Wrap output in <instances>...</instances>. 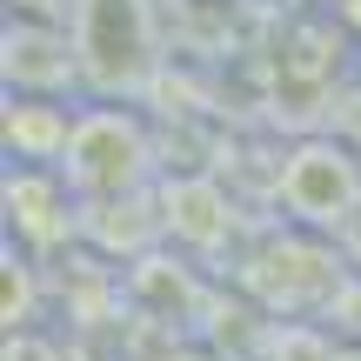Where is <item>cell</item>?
<instances>
[{
	"instance_id": "7a4b0ae2",
	"label": "cell",
	"mask_w": 361,
	"mask_h": 361,
	"mask_svg": "<svg viewBox=\"0 0 361 361\" xmlns=\"http://www.w3.org/2000/svg\"><path fill=\"white\" fill-rule=\"evenodd\" d=\"M67 161H74V180L87 188H121L141 161V134L121 114H87L67 128Z\"/></svg>"
},
{
	"instance_id": "6da1fadb",
	"label": "cell",
	"mask_w": 361,
	"mask_h": 361,
	"mask_svg": "<svg viewBox=\"0 0 361 361\" xmlns=\"http://www.w3.org/2000/svg\"><path fill=\"white\" fill-rule=\"evenodd\" d=\"M281 194H288V207H295L301 221H348L355 201H361V174H355V161L341 154V147L308 141L295 161H288Z\"/></svg>"
}]
</instances>
